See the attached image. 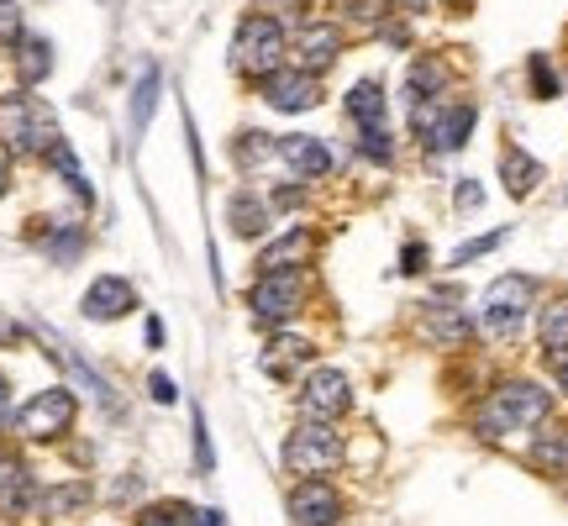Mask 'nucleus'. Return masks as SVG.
I'll use <instances>...</instances> for the list:
<instances>
[{"mask_svg":"<svg viewBox=\"0 0 568 526\" xmlns=\"http://www.w3.org/2000/svg\"><path fill=\"white\" fill-rule=\"evenodd\" d=\"M153 105H159V69H142L138 95H132V132H142V127H148Z\"/></svg>","mask_w":568,"mask_h":526,"instance_id":"obj_26","label":"nucleus"},{"mask_svg":"<svg viewBox=\"0 0 568 526\" xmlns=\"http://www.w3.org/2000/svg\"><path fill=\"white\" fill-rule=\"evenodd\" d=\"M6 190H11V153L0 148V195H6Z\"/></svg>","mask_w":568,"mask_h":526,"instance_id":"obj_41","label":"nucleus"},{"mask_svg":"<svg viewBox=\"0 0 568 526\" xmlns=\"http://www.w3.org/2000/svg\"><path fill=\"white\" fill-rule=\"evenodd\" d=\"M474 122H479V111L468 101H458V105H443V117L432 122V132H426V142L437 148V153H458L468 142V132H474Z\"/></svg>","mask_w":568,"mask_h":526,"instance_id":"obj_15","label":"nucleus"},{"mask_svg":"<svg viewBox=\"0 0 568 526\" xmlns=\"http://www.w3.org/2000/svg\"><path fill=\"white\" fill-rule=\"evenodd\" d=\"M558 385L568 390V358H564V364H558Z\"/></svg>","mask_w":568,"mask_h":526,"instance_id":"obj_42","label":"nucleus"},{"mask_svg":"<svg viewBox=\"0 0 568 526\" xmlns=\"http://www.w3.org/2000/svg\"><path fill=\"white\" fill-rule=\"evenodd\" d=\"M426 332H432L437 343H453V347H458L468 337V322L458 316V311H453V305H447V311H443V305H426Z\"/></svg>","mask_w":568,"mask_h":526,"instance_id":"obj_24","label":"nucleus"},{"mask_svg":"<svg viewBox=\"0 0 568 526\" xmlns=\"http://www.w3.org/2000/svg\"><path fill=\"white\" fill-rule=\"evenodd\" d=\"M11 42H21V11L17 0H0V48H11Z\"/></svg>","mask_w":568,"mask_h":526,"instance_id":"obj_32","label":"nucleus"},{"mask_svg":"<svg viewBox=\"0 0 568 526\" xmlns=\"http://www.w3.org/2000/svg\"><path fill=\"white\" fill-rule=\"evenodd\" d=\"M264 101L274 111H311V105H322V80L305 69H274L264 80Z\"/></svg>","mask_w":568,"mask_h":526,"instance_id":"obj_9","label":"nucleus"},{"mask_svg":"<svg viewBox=\"0 0 568 526\" xmlns=\"http://www.w3.org/2000/svg\"><path fill=\"white\" fill-rule=\"evenodd\" d=\"M0 138L11 153H27V159H48L59 148V117L38 101V95H6L0 101Z\"/></svg>","mask_w":568,"mask_h":526,"instance_id":"obj_2","label":"nucleus"},{"mask_svg":"<svg viewBox=\"0 0 568 526\" xmlns=\"http://www.w3.org/2000/svg\"><path fill=\"white\" fill-rule=\"evenodd\" d=\"M6 416H11V380L0 374V422H6Z\"/></svg>","mask_w":568,"mask_h":526,"instance_id":"obj_40","label":"nucleus"},{"mask_svg":"<svg viewBox=\"0 0 568 526\" xmlns=\"http://www.w3.org/2000/svg\"><path fill=\"white\" fill-rule=\"evenodd\" d=\"M48 163H53V169H59V174H63V184H69V190H74V195H80V201H95V190H90V180H84L80 159H74V153H69V142H59V148H53V153H48Z\"/></svg>","mask_w":568,"mask_h":526,"instance_id":"obj_25","label":"nucleus"},{"mask_svg":"<svg viewBox=\"0 0 568 526\" xmlns=\"http://www.w3.org/2000/svg\"><path fill=\"white\" fill-rule=\"evenodd\" d=\"M142 526H222V510H195V506H148Z\"/></svg>","mask_w":568,"mask_h":526,"instance_id":"obj_21","label":"nucleus"},{"mask_svg":"<svg viewBox=\"0 0 568 526\" xmlns=\"http://www.w3.org/2000/svg\"><path fill=\"white\" fill-rule=\"evenodd\" d=\"M27 500H32V474H27V464L11 458V453H0V516L27 510Z\"/></svg>","mask_w":568,"mask_h":526,"instance_id":"obj_16","label":"nucleus"},{"mask_svg":"<svg viewBox=\"0 0 568 526\" xmlns=\"http://www.w3.org/2000/svg\"><path fill=\"white\" fill-rule=\"evenodd\" d=\"M548 390L542 385H527V380H510V385H500L495 395H489L485 405H479V432L485 437H510V432H531L537 422H548Z\"/></svg>","mask_w":568,"mask_h":526,"instance_id":"obj_1","label":"nucleus"},{"mask_svg":"<svg viewBox=\"0 0 568 526\" xmlns=\"http://www.w3.org/2000/svg\"><path fill=\"white\" fill-rule=\"evenodd\" d=\"M132 305H138V290L126 280H116V274H101V280L84 290V316L90 322H122Z\"/></svg>","mask_w":568,"mask_h":526,"instance_id":"obj_13","label":"nucleus"},{"mask_svg":"<svg viewBox=\"0 0 568 526\" xmlns=\"http://www.w3.org/2000/svg\"><path fill=\"white\" fill-rule=\"evenodd\" d=\"M290 516L301 526H337L343 522V495L326 479H301L295 495H290Z\"/></svg>","mask_w":568,"mask_h":526,"instance_id":"obj_10","label":"nucleus"},{"mask_svg":"<svg viewBox=\"0 0 568 526\" xmlns=\"http://www.w3.org/2000/svg\"><path fill=\"white\" fill-rule=\"evenodd\" d=\"M347 117L358 127H385V95H379V84L374 80H358L347 90Z\"/></svg>","mask_w":568,"mask_h":526,"instance_id":"obj_20","label":"nucleus"},{"mask_svg":"<svg viewBox=\"0 0 568 526\" xmlns=\"http://www.w3.org/2000/svg\"><path fill=\"white\" fill-rule=\"evenodd\" d=\"M268 153H274V142H268L264 132H243V138H232V159L243 163V169H253V163H264Z\"/></svg>","mask_w":568,"mask_h":526,"instance_id":"obj_27","label":"nucleus"},{"mask_svg":"<svg viewBox=\"0 0 568 526\" xmlns=\"http://www.w3.org/2000/svg\"><path fill=\"white\" fill-rule=\"evenodd\" d=\"M17 74L27 84H42L48 74H53V48L42 38H27V42H17Z\"/></svg>","mask_w":568,"mask_h":526,"instance_id":"obj_22","label":"nucleus"},{"mask_svg":"<svg viewBox=\"0 0 568 526\" xmlns=\"http://www.w3.org/2000/svg\"><path fill=\"white\" fill-rule=\"evenodd\" d=\"M537 337L548 353H568V295L542 305V322H537Z\"/></svg>","mask_w":568,"mask_h":526,"instance_id":"obj_23","label":"nucleus"},{"mask_svg":"<svg viewBox=\"0 0 568 526\" xmlns=\"http://www.w3.org/2000/svg\"><path fill=\"white\" fill-rule=\"evenodd\" d=\"M358 153L374 159V163H389L395 159V142H389L385 127H364V132H358Z\"/></svg>","mask_w":568,"mask_h":526,"instance_id":"obj_28","label":"nucleus"},{"mask_svg":"<svg viewBox=\"0 0 568 526\" xmlns=\"http://www.w3.org/2000/svg\"><path fill=\"white\" fill-rule=\"evenodd\" d=\"M148 390H153V401H159V405H174V380H169V374H153V380H148Z\"/></svg>","mask_w":568,"mask_h":526,"instance_id":"obj_35","label":"nucleus"},{"mask_svg":"<svg viewBox=\"0 0 568 526\" xmlns=\"http://www.w3.org/2000/svg\"><path fill=\"white\" fill-rule=\"evenodd\" d=\"M447 6H464V0H447Z\"/></svg>","mask_w":568,"mask_h":526,"instance_id":"obj_43","label":"nucleus"},{"mask_svg":"<svg viewBox=\"0 0 568 526\" xmlns=\"http://www.w3.org/2000/svg\"><path fill=\"white\" fill-rule=\"evenodd\" d=\"M195 458H201V468H211V443H205V422L195 416Z\"/></svg>","mask_w":568,"mask_h":526,"instance_id":"obj_38","label":"nucleus"},{"mask_svg":"<svg viewBox=\"0 0 568 526\" xmlns=\"http://www.w3.org/2000/svg\"><path fill=\"white\" fill-rule=\"evenodd\" d=\"M316 358V347L305 343V337H274V343L264 347V374H274V380H290L301 364H311Z\"/></svg>","mask_w":568,"mask_h":526,"instance_id":"obj_17","label":"nucleus"},{"mask_svg":"<svg viewBox=\"0 0 568 526\" xmlns=\"http://www.w3.org/2000/svg\"><path fill=\"white\" fill-rule=\"evenodd\" d=\"M531 280L527 274H506V280H495L485 290V301H479V322H485L489 337H510L516 326L527 322V311H531Z\"/></svg>","mask_w":568,"mask_h":526,"instance_id":"obj_5","label":"nucleus"},{"mask_svg":"<svg viewBox=\"0 0 568 526\" xmlns=\"http://www.w3.org/2000/svg\"><path fill=\"white\" fill-rule=\"evenodd\" d=\"M479 201H485V190H479V184H474V180H464V184H458V205H464V211H474V205H479Z\"/></svg>","mask_w":568,"mask_h":526,"instance_id":"obj_37","label":"nucleus"},{"mask_svg":"<svg viewBox=\"0 0 568 526\" xmlns=\"http://www.w3.org/2000/svg\"><path fill=\"white\" fill-rule=\"evenodd\" d=\"M343 6H347V17L364 21V27H379L389 17V0H343Z\"/></svg>","mask_w":568,"mask_h":526,"instance_id":"obj_31","label":"nucleus"},{"mask_svg":"<svg viewBox=\"0 0 568 526\" xmlns=\"http://www.w3.org/2000/svg\"><path fill=\"white\" fill-rule=\"evenodd\" d=\"M226 222H232L237 237H264L268 232V205L258 201V195H232V201H226Z\"/></svg>","mask_w":568,"mask_h":526,"instance_id":"obj_19","label":"nucleus"},{"mask_svg":"<svg viewBox=\"0 0 568 526\" xmlns=\"http://www.w3.org/2000/svg\"><path fill=\"white\" fill-rule=\"evenodd\" d=\"M295 53H301V69L305 74H322V69H332L337 63V53H343V27L337 21H305L301 38H295Z\"/></svg>","mask_w":568,"mask_h":526,"instance_id":"obj_11","label":"nucleus"},{"mask_svg":"<svg viewBox=\"0 0 568 526\" xmlns=\"http://www.w3.org/2000/svg\"><path fill=\"white\" fill-rule=\"evenodd\" d=\"M531 84H537V95H542V101H552V95H558V80H552V69H548V59H542V53H531Z\"/></svg>","mask_w":568,"mask_h":526,"instance_id":"obj_33","label":"nucleus"},{"mask_svg":"<svg viewBox=\"0 0 568 526\" xmlns=\"http://www.w3.org/2000/svg\"><path fill=\"white\" fill-rule=\"evenodd\" d=\"M84 500H90V489L84 485H63V489H53V495L42 500V510H48V516H59V510H74V506H84Z\"/></svg>","mask_w":568,"mask_h":526,"instance_id":"obj_30","label":"nucleus"},{"mask_svg":"<svg viewBox=\"0 0 568 526\" xmlns=\"http://www.w3.org/2000/svg\"><path fill=\"white\" fill-rule=\"evenodd\" d=\"M500 180H506V190L521 201V195H531V190H537V180H542V163L527 159L521 148H506V153H500Z\"/></svg>","mask_w":568,"mask_h":526,"instance_id":"obj_18","label":"nucleus"},{"mask_svg":"<svg viewBox=\"0 0 568 526\" xmlns=\"http://www.w3.org/2000/svg\"><path fill=\"white\" fill-rule=\"evenodd\" d=\"M316 253V232L311 226H295V232H284L274 247H264V259H258V274H301L305 263Z\"/></svg>","mask_w":568,"mask_h":526,"instance_id":"obj_14","label":"nucleus"},{"mask_svg":"<svg viewBox=\"0 0 568 526\" xmlns=\"http://www.w3.org/2000/svg\"><path fill=\"white\" fill-rule=\"evenodd\" d=\"M74 395L69 390H42V395H32V401L21 405L17 416V432L21 437H32V443H48V437H63L69 426H74Z\"/></svg>","mask_w":568,"mask_h":526,"instance_id":"obj_7","label":"nucleus"},{"mask_svg":"<svg viewBox=\"0 0 568 526\" xmlns=\"http://www.w3.org/2000/svg\"><path fill=\"white\" fill-rule=\"evenodd\" d=\"M305 295H311L305 274H258V284H253L247 305H253V316H258V322L284 326L290 316H301Z\"/></svg>","mask_w":568,"mask_h":526,"instance_id":"obj_6","label":"nucleus"},{"mask_svg":"<svg viewBox=\"0 0 568 526\" xmlns=\"http://www.w3.org/2000/svg\"><path fill=\"white\" fill-rule=\"evenodd\" d=\"M400 269H406V274H422V269H426V247H422V243H410V247H406V259H400Z\"/></svg>","mask_w":568,"mask_h":526,"instance_id":"obj_36","label":"nucleus"},{"mask_svg":"<svg viewBox=\"0 0 568 526\" xmlns=\"http://www.w3.org/2000/svg\"><path fill=\"white\" fill-rule=\"evenodd\" d=\"M274 153H280L301 180H326L332 174V148L322 138H311V132H290V138L274 142Z\"/></svg>","mask_w":568,"mask_h":526,"instance_id":"obj_12","label":"nucleus"},{"mask_svg":"<svg viewBox=\"0 0 568 526\" xmlns=\"http://www.w3.org/2000/svg\"><path fill=\"white\" fill-rule=\"evenodd\" d=\"M343 464V437L326 422H301L284 443V468L301 479H326L332 468Z\"/></svg>","mask_w":568,"mask_h":526,"instance_id":"obj_4","label":"nucleus"},{"mask_svg":"<svg viewBox=\"0 0 568 526\" xmlns=\"http://www.w3.org/2000/svg\"><path fill=\"white\" fill-rule=\"evenodd\" d=\"M500 243H506V226H500V232H485V237H474V243H464L458 253H453V269H464V263H474V259H485V253H495Z\"/></svg>","mask_w":568,"mask_h":526,"instance_id":"obj_29","label":"nucleus"},{"mask_svg":"<svg viewBox=\"0 0 568 526\" xmlns=\"http://www.w3.org/2000/svg\"><path fill=\"white\" fill-rule=\"evenodd\" d=\"M21 337H27V332H21L17 322H11V316H0V347H11V343H21Z\"/></svg>","mask_w":568,"mask_h":526,"instance_id":"obj_39","label":"nucleus"},{"mask_svg":"<svg viewBox=\"0 0 568 526\" xmlns=\"http://www.w3.org/2000/svg\"><path fill=\"white\" fill-rule=\"evenodd\" d=\"M80 247H84L80 232H59V237H48V259H53V263H69L74 253H80Z\"/></svg>","mask_w":568,"mask_h":526,"instance_id":"obj_34","label":"nucleus"},{"mask_svg":"<svg viewBox=\"0 0 568 526\" xmlns=\"http://www.w3.org/2000/svg\"><path fill=\"white\" fill-rule=\"evenodd\" d=\"M284 48H290V38H284V27L274 17H243L237 38H232V69L247 74V80H268L280 69Z\"/></svg>","mask_w":568,"mask_h":526,"instance_id":"obj_3","label":"nucleus"},{"mask_svg":"<svg viewBox=\"0 0 568 526\" xmlns=\"http://www.w3.org/2000/svg\"><path fill=\"white\" fill-rule=\"evenodd\" d=\"M347 405H353V385H347V374L337 368H311L305 374V390H301V416L305 422H337Z\"/></svg>","mask_w":568,"mask_h":526,"instance_id":"obj_8","label":"nucleus"}]
</instances>
